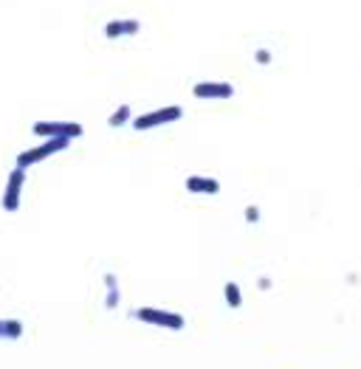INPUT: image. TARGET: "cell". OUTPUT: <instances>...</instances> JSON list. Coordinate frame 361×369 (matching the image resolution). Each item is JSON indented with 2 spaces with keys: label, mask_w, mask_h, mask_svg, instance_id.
<instances>
[{
  "label": "cell",
  "mask_w": 361,
  "mask_h": 369,
  "mask_svg": "<svg viewBox=\"0 0 361 369\" xmlns=\"http://www.w3.org/2000/svg\"><path fill=\"white\" fill-rule=\"evenodd\" d=\"M20 336H23V321H17V318H0V338L17 341Z\"/></svg>",
  "instance_id": "obj_10"
},
{
  "label": "cell",
  "mask_w": 361,
  "mask_h": 369,
  "mask_svg": "<svg viewBox=\"0 0 361 369\" xmlns=\"http://www.w3.org/2000/svg\"><path fill=\"white\" fill-rule=\"evenodd\" d=\"M257 288H260V290H269V288H271V279H269V276H260V279H257Z\"/></svg>",
  "instance_id": "obj_15"
},
{
  "label": "cell",
  "mask_w": 361,
  "mask_h": 369,
  "mask_svg": "<svg viewBox=\"0 0 361 369\" xmlns=\"http://www.w3.org/2000/svg\"><path fill=\"white\" fill-rule=\"evenodd\" d=\"M223 296H226V305H229L232 310L243 308V293H240V285H237V282H226V285H223Z\"/></svg>",
  "instance_id": "obj_12"
},
{
  "label": "cell",
  "mask_w": 361,
  "mask_h": 369,
  "mask_svg": "<svg viewBox=\"0 0 361 369\" xmlns=\"http://www.w3.org/2000/svg\"><path fill=\"white\" fill-rule=\"evenodd\" d=\"M68 144H71V138H42V144L29 147V150H23V152L17 155V167H20V169H29V167L40 164V161L51 158V155H57V152H62V150H68Z\"/></svg>",
  "instance_id": "obj_1"
},
{
  "label": "cell",
  "mask_w": 361,
  "mask_h": 369,
  "mask_svg": "<svg viewBox=\"0 0 361 369\" xmlns=\"http://www.w3.org/2000/svg\"><path fill=\"white\" fill-rule=\"evenodd\" d=\"M195 99H206V102H221V99H232L234 87L229 82H198L192 87Z\"/></svg>",
  "instance_id": "obj_6"
},
{
  "label": "cell",
  "mask_w": 361,
  "mask_h": 369,
  "mask_svg": "<svg viewBox=\"0 0 361 369\" xmlns=\"http://www.w3.org/2000/svg\"><path fill=\"white\" fill-rule=\"evenodd\" d=\"M254 62L257 65H271V51L269 49H257L254 51Z\"/></svg>",
  "instance_id": "obj_13"
},
{
  "label": "cell",
  "mask_w": 361,
  "mask_h": 369,
  "mask_svg": "<svg viewBox=\"0 0 361 369\" xmlns=\"http://www.w3.org/2000/svg\"><path fill=\"white\" fill-rule=\"evenodd\" d=\"M246 223H260V206H246Z\"/></svg>",
  "instance_id": "obj_14"
},
{
  "label": "cell",
  "mask_w": 361,
  "mask_h": 369,
  "mask_svg": "<svg viewBox=\"0 0 361 369\" xmlns=\"http://www.w3.org/2000/svg\"><path fill=\"white\" fill-rule=\"evenodd\" d=\"M141 31L138 20H110L105 23V37L108 40H122V37H136Z\"/></svg>",
  "instance_id": "obj_7"
},
{
  "label": "cell",
  "mask_w": 361,
  "mask_h": 369,
  "mask_svg": "<svg viewBox=\"0 0 361 369\" xmlns=\"http://www.w3.org/2000/svg\"><path fill=\"white\" fill-rule=\"evenodd\" d=\"M130 122H133V110H130V105H119V107L110 113V119H108L110 127H125V124H130Z\"/></svg>",
  "instance_id": "obj_11"
},
{
  "label": "cell",
  "mask_w": 361,
  "mask_h": 369,
  "mask_svg": "<svg viewBox=\"0 0 361 369\" xmlns=\"http://www.w3.org/2000/svg\"><path fill=\"white\" fill-rule=\"evenodd\" d=\"M133 316L144 325H155V327H166V330H184V316L173 313V310H161V308H138L133 310Z\"/></svg>",
  "instance_id": "obj_2"
},
{
  "label": "cell",
  "mask_w": 361,
  "mask_h": 369,
  "mask_svg": "<svg viewBox=\"0 0 361 369\" xmlns=\"http://www.w3.org/2000/svg\"><path fill=\"white\" fill-rule=\"evenodd\" d=\"M186 192H192V195H218L221 183L214 178H206V175H189L186 178Z\"/></svg>",
  "instance_id": "obj_8"
},
{
  "label": "cell",
  "mask_w": 361,
  "mask_h": 369,
  "mask_svg": "<svg viewBox=\"0 0 361 369\" xmlns=\"http://www.w3.org/2000/svg\"><path fill=\"white\" fill-rule=\"evenodd\" d=\"M32 130L40 138H71V141L85 133L79 122H37Z\"/></svg>",
  "instance_id": "obj_4"
},
{
  "label": "cell",
  "mask_w": 361,
  "mask_h": 369,
  "mask_svg": "<svg viewBox=\"0 0 361 369\" xmlns=\"http://www.w3.org/2000/svg\"><path fill=\"white\" fill-rule=\"evenodd\" d=\"M102 282H105V288H108V293H105V308H108V310H116V308H119V279H116L113 273H105Z\"/></svg>",
  "instance_id": "obj_9"
},
{
  "label": "cell",
  "mask_w": 361,
  "mask_h": 369,
  "mask_svg": "<svg viewBox=\"0 0 361 369\" xmlns=\"http://www.w3.org/2000/svg\"><path fill=\"white\" fill-rule=\"evenodd\" d=\"M23 183H26V169L14 167L9 180H6V189H3V197H0V206L12 215L20 209V200H23Z\"/></svg>",
  "instance_id": "obj_5"
},
{
  "label": "cell",
  "mask_w": 361,
  "mask_h": 369,
  "mask_svg": "<svg viewBox=\"0 0 361 369\" xmlns=\"http://www.w3.org/2000/svg\"><path fill=\"white\" fill-rule=\"evenodd\" d=\"M181 116H184V107H178V105H166V107H158V110L144 113V116H136L133 127H136L138 133H144V130H153V127L173 124V122H178Z\"/></svg>",
  "instance_id": "obj_3"
}]
</instances>
